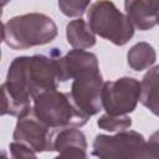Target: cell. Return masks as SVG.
I'll return each mask as SVG.
<instances>
[{"mask_svg":"<svg viewBox=\"0 0 159 159\" xmlns=\"http://www.w3.org/2000/svg\"><path fill=\"white\" fill-rule=\"evenodd\" d=\"M57 65L60 82L73 80L84 71L99 68L97 56L83 48H73L68 51L63 57L60 55L57 58Z\"/></svg>","mask_w":159,"mask_h":159,"instance_id":"cell-9","label":"cell"},{"mask_svg":"<svg viewBox=\"0 0 159 159\" xmlns=\"http://www.w3.org/2000/svg\"><path fill=\"white\" fill-rule=\"evenodd\" d=\"M60 55L58 48H52L48 55L19 56L11 61L6 81L1 84L2 116L17 117L32 106L36 96L57 88Z\"/></svg>","mask_w":159,"mask_h":159,"instance_id":"cell-1","label":"cell"},{"mask_svg":"<svg viewBox=\"0 0 159 159\" xmlns=\"http://www.w3.org/2000/svg\"><path fill=\"white\" fill-rule=\"evenodd\" d=\"M57 25L46 14L30 12L14 16L2 24V41L12 50H27L52 42Z\"/></svg>","mask_w":159,"mask_h":159,"instance_id":"cell-2","label":"cell"},{"mask_svg":"<svg viewBox=\"0 0 159 159\" xmlns=\"http://www.w3.org/2000/svg\"><path fill=\"white\" fill-rule=\"evenodd\" d=\"M158 25H159V24H158Z\"/></svg>","mask_w":159,"mask_h":159,"instance_id":"cell-20","label":"cell"},{"mask_svg":"<svg viewBox=\"0 0 159 159\" xmlns=\"http://www.w3.org/2000/svg\"><path fill=\"white\" fill-rule=\"evenodd\" d=\"M87 22L99 37L116 46H124L134 35V26L127 14L111 0H97L87 9Z\"/></svg>","mask_w":159,"mask_h":159,"instance_id":"cell-4","label":"cell"},{"mask_svg":"<svg viewBox=\"0 0 159 159\" xmlns=\"http://www.w3.org/2000/svg\"><path fill=\"white\" fill-rule=\"evenodd\" d=\"M144 158L148 159H159V129L154 132L149 139L145 142Z\"/></svg>","mask_w":159,"mask_h":159,"instance_id":"cell-18","label":"cell"},{"mask_svg":"<svg viewBox=\"0 0 159 159\" xmlns=\"http://www.w3.org/2000/svg\"><path fill=\"white\" fill-rule=\"evenodd\" d=\"M124 10L133 26L140 31L159 24V0H124Z\"/></svg>","mask_w":159,"mask_h":159,"instance_id":"cell-11","label":"cell"},{"mask_svg":"<svg viewBox=\"0 0 159 159\" xmlns=\"http://www.w3.org/2000/svg\"><path fill=\"white\" fill-rule=\"evenodd\" d=\"M9 150H10L11 157L15 159H26V158H36L37 157V153L32 148H30L29 145H26L21 142H16V140L10 143Z\"/></svg>","mask_w":159,"mask_h":159,"instance_id":"cell-17","label":"cell"},{"mask_svg":"<svg viewBox=\"0 0 159 159\" xmlns=\"http://www.w3.org/2000/svg\"><path fill=\"white\" fill-rule=\"evenodd\" d=\"M155 61H157V52L154 47L144 41L132 46L127 53L128 66L137 72L152 67Z\"/></svg>","mask_w":159,"mask_h":159,"instance_id":"cell-14","label":"cell"},{"mask_svg":"<svg viewBox=\"0 0 159 159\" xmlns=\"http://www.w3.org/2000/svg\"><path fill=\"white\" fill-rule=\"evenodd\" d=\"M66 39L73 48H91L96 45V34L89 27L88 22L78 17L72 20L66 26Z\"/></svg>","mask_w":159,"mask_h":159,"instance_id":"cell-13","label":"cell"},{"mask_svg":"<svg viewBox=\"0 0 159 159\" xmlns=\"http://www.w3.org/2000/svg\"><path fill=\"white\" fill-rule=\"evenodd\" d=\"M97 125L107 132H120L132 127V119L128 114L104 113L97 119Z\"/></svg>","mask_w":159,"mask_h":159,"instance_id":"cell-15","label":"cell"},{"mask_svg":"<svg viewBox=\"0 0 159 159\" xmlns=\"http://www.w3.org/2000/svg\"><path fill=\"white\" fill-rule=\"evenodd\" d=\"M53 152L58 158H87V140L83 132L75 127L57 129L53 138Z\"/></svg>","mask_w":159,"mask_h":159,"instance_id":"cell-10","label":"cell"},{"mask_svg":"<svg viewBox=\"0 0 159 159\" xmlns=\"http://www.w3.org/2000/svg\"><path fill=\"white\" fill-rule=\"evenodd\" d=\"M9 1H10V0H1V5H2V6H5V5H6Z\"/></svg>","mask_w":159,"mask_h":159,"instance_id":"cell-19","label":"cell"},{"mask_svg":"<svg viewBox=\"0 0 159 159\" xmlns=\"http://www.w3.org/2000/svg\"><path fill=\"white\" fill-rule=\"evenodd\" d=\"M32 109L43 123L53 129L80 128L89 119L76 106L70 92H61L57 88L45 91L36 96L32 101Z\"/></svg>","mask_w":159,"mask_h":159,"instance_id":"cell-3","label":"cell"},{"mask_svg":"<svg viewBox=\"0 0 159 159\" xmlns=\"http://www.w3.org/2000/svg\"><path fill=\"white\" fill-rule=\"evenodd\" d=\"M103 77L99 68L88 70L72 80L70 94L76 106L88 117L96 116L102 107Z\"/></svg>","mask_w":159,"mask_h":159,"instance_id":"cell-8","label":"cell"},{"mask_svg":"<svg viewBox=\"0 0 159 159\" xmlns=\"http://www.w3.org/2000/svg\"><path fill=\"white\" fill-rule=\"evenodd\" d=\"M145 138L135 130H120L114 135L98 134L92 144V155L109 158H144Z\"/></svg>","mask_w":159,"mask_h":159,"instance_id":"cell-5","label":"cell"},{"mask_svg":"<svg viewBox=\"0 0 159 159\" xmlns=\"http://www.w3.org/2000/svg\"><path fill=\"white\" fill-rule=\"evenodd\" d=\"M140 84V103L154 116L159 117V65L148 70Z\"/></svg>","mask_w":159,"mask_h":159,"instance_id":"cell-12","label":"cell"},{"mask_svg":"<svg viewBox=\"0 0 159 159\" xmlns=\"http://www.w3.org/2000/svg\"><path fill=\"white\" fill-rule=\"evenodd\" d=\"M92 0H57L60 11L67 17H80L89 7Z\"/></svg>","mask_w":159,"mask_h":159,"instance_id":"cell-16","label":"cell"},{"mask_svg":"<svg viewBox=\"0 0 159 159\" xmlns=\"http://www.w3.org/2000/svg\"><path fill=\"white\" fill-rule=\"evenodd\" d=\"M142 84L137 78L120 77L104 82L102 89V107L109 114H129L140 101Z\"/></svg>","mask_w":159,"mask_h":159,"instance_id":"cell-6","label":"cell"},{"mask_svg":"<svg viewBox=\"0 0 159 159\" xmlns=\"http://www.w3.org/2000/svg\"><path fill=\"white\" fill-rule=\"evenodd\" d=\"M57 129L48 127L34 112L32 106L17 116L12 139L21 142L36 153L53 152V138Z\"/></svg>","mask_w":159,"mask_h":159,"instance_id":"cell-7","label":"cell"}]
</instances>
